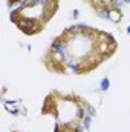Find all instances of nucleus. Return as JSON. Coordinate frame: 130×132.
<instances>
[{
    "instance_id": "nucleus-9",
    "label": "nucleus",
    "mask_w": 130,
    "mask_h": 132,
    "mask_svg": "<svg viewBox=\"0 0 130 132\" xmlns=\"http://www.w3.org/2000/svg\"><path fill=\"white\" fill-rule=\"evenodd\" d=\"M86 129H84V126L83 125H75L73 126V132H84Z\"/></svg>"
},
{
    "instance_id": "nucleus-6",
    "label": "nucleus",
    "mask_w": 130,
    "mask_h": 132,
    "mask_svg": "<svg viewBox=\"0 0 130 132\" xmlns=\"http://www.w3.org/2000/svg\"><path fill=\"white\" fill-rule=\"evenodd\" d=\"M90 123H92V117H90V115H86V117L81 120V125L84 126V129H86V131H89V129H90Z\"/></svg>"
},
{
    "instance_id": "nucleus-3",
    "label": "nucleus",
    "mask_w": 130,
    "mask_h": 132,
    "mask_svg": "<svg viewBox=\"0 0 130 132\" xmlns=\"http://www.w3.org/2000/svg\"><path fill=\"white\" fill-rule=\"evenodd\" d=\"M109 14H110V5H104L103 8L97 9V15L103 20H109Z\"/></svg>"
},
{
    "instance_id": "nucleus-1",
    "label": "nucleus",
    "mask_w": 130,
    "mask_h": 132,
    "mask_svg": "<svg viewBox=\"0 0 130 132\" xmlns=\"http://www.w3.org/2000/svg\"><path fill=\"white\" fill-rule=\"evenodd\" d=\"M15 25L22 32L28 34V35H34V34L40 32L41 26H43V25H40V22L37 19H32V17H22Z\"/></svg>"
},
{
    "instance_id": "nucleus-10",
    "label": "nucleus",
    "mask_w": 130,
    "mask_h": 132,
    "mask_svg": "<svg viewBox=\"0 0 130 132\" xmlns=\"http://www.w3.org/2000/svg\"><path fill=\"white\" fill-rule=\"evenodd\" d=\"M78 15H80V11L78 9H73L72 11V19H78Z\"/></svg>"
},
{
    "instance_id": "nucleus-8",
    "label": "nucleus",
    "mask_w": 130,
    "mask_h": 132,
    "mask_svg": "<svg viewBox=\"0 0 130 132\" xmlns=\"http://www.w3.org/2000/svg\"><path fill=\"white\" fill-rule=\"evenodd\" d=\"M124 0H112L110 2V8H116V9H121L124 6Z\"/></svg>"
},
{
    "instance_id": "nucleus-12",
    "label": "nucleus",
    "mask_w": 130,
    "mask_h": 132,
    "mask_svg": "<svg viewBox=\"0 0 130 132\" xmlns=\"http://www.w3.org/2000/svg\"><path fill=\"white\" fill-rule=\"evenodd\" d=\"M124 3H126V5H130V0H124Z\"/></svg>"
},
{
    "instance_id": "nucleus-5",
    "label": "nucleus",
    "mask_w": 130,
    "mask_h": 132,
    "mask_svg": "<svg viewBox=\"0 0 130 132\" xmlns=\"http://www.w3.org/2000/svg\"><path fill=\"white\" fill-rule=\"evenodd\" d=\"M86 115H87V112H86V108H84V104L78 106V108H77V118H78V120H83Z\"/></svg>"
},
{
    "instance_id": "nucleus-7",
    "label": "nucleus",
    "mask_w": 130,
    "mask_h": 132,
    "mask_svg": "<svg viewBox=\"0 0 130 132\" xmlns=\"http://www.w3.org/2000/svg\"><path fill=\"white\" fill-rule=\"evenodd\" d=\"M84 104V108H86V112H87V115H90V117H95L97 115V111H95V108H92L89 103H83Z\"/></svg>"
},
{
    "instance_id": "nucleus-2",
    "label": "nucleus",
    "mask_w": 130,
    "mask_h": 132,
    "mask_svg": "<svg viewBox=\"0 0 130 132\" xmlns=\"http://www.w3.org/2000/svg\"><path fill=\"white\" fill-rule=\"evenodd\" d=\"M124 14L121 9H116V8H110V14H109V20L113 22V23H119L123 20Z\"/></svg>"
},
{
    "instance_id": "nucleus-11",
    "label": "nucleus",
    "mask_w": 130,
    "mask_h": 132,
    "mask_svg": "<svg viewBox=\"0 0 130 132\" xmlns=\"http://www.w3.org/2000/svg\"><path fill=\"white\" fill-rule=\"evenodd\" d=\"M127 34H129V35H130V25H129V26H127Z\"/></svg>"
},
{
    "instance_id": "nucleus-4",
    "label": "nucleus",
    "mask_w": 130,
    "mask_h": 132,
    "mask_svg": "<svg viewBox=\"0 0 130 132\" xmlns=\"http://www.w3.org/2000/svg\"><path fill=\"white\" fill-rule=\"evenodd\" d=\"M109 88H110V80H109V77H104L99 83V89L103 92H106V91H109Z\"/></svg>"
}]
</instances>
